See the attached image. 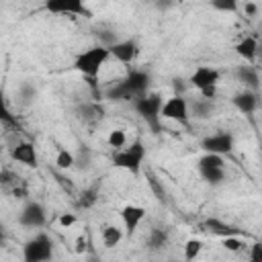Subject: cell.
Masks as SVG:
<instances>
[{
	"mask_svg": "<svg viewBox=\"0 0 262 262\" xmlns=\"http://www.w3.org/2000/svg\"><path fill=\"white\" fill-rule=\"evenodd\" d=\"M162 104H164V98L160 92H151V94H145V96L133 100L135 113L147 123V127L151 129L154 135H158L162 131V117H160Z\"/></svg>",
	"mask_w": 262,
	"mask_h": 262,
	"instance_id": "obj_1",
	"label": "cell"
},
{
	"mask_svg": "<svg viewBox=\"0 0 262 262\" xmlns=\"http://www.w3.org/2000/svg\"><path fill=\"white\" fill-rule=\"evenodd\" d=\"M108 49L106 47H90L86 51H82L76 59H74V68L84 76V78H98L100 68L104 66V61L108 59Z\"/></svg>",
	"mask_w": 262,
	"mask_h": 262,
	"instance_id": "obj_2",
	"label": "cell"
},
{
	"mask_svg": "<svg viewBox=\"0 0 262 262\" xmlns=\"http://www.w3.org/2000/svg\"><path fill=\"white\" fill-rule=\"evenodd\" d=\"M143 158H145V147H143L141 139H135L129 147H123V149L113 154V164L117 168H123V170H127V172L137 176L141 172Z\"/></svg>",
	"mask_w": 262,
	"mask_h": 262,
	"instance_id": "obj_3",
	"label": "cell"
},
{
	"mask_svg": "<svg viewBox=\"0 0 262 262\" xmlns=\"http://www.w3.org/2000/svg\"><path fill=\"white\" fill-rule=\"evenodd\" d=\"M53 258V242L47 233H37L23 246V262H49Z\"/></svg>",
	"mask_w": 262,
	"mask_h": 262,
	"instance_id": "obj_4",
	"label": "cell"
},
{
	"mask_svg": "<svg viewBox=\"0 0 262 262\" xmlns=\"http://www.w3.org/2000/svg\"><path fill=\"white\" fill-rule=\"evenodd\" d=\"M160 117H162V119L176 121V123L188 127V121H190V115H188V100H186L184 96H180V94H174L172 98H168V100L162 104Z\"/></svg>",
	"mask_w": 262,
	"mask_h": 262,
	"instance_id": "obj_5",
	"label": "cell"
},
{
	"mask_svg": "<svg viewBox=\"0 0 262 262\" xmlns=\"http://www.w3.org/2000/svg\"><path fill=\"white\" fill-rule=\"evenodd\" d=\"M235 145V139L229 131H219V133H213V135H207L201 139V149L205 154H215V156H225L233 149Z\"/></svg>",
	"mask_w": 262,
	"mask_h": 262,
	"instance_id": "obj_6",
	"label": "cell"
},
{
	"mask_svg": "<svg viewBox=\"0 0 262 262\" xmlns=\"http://www.w3.org/2000/svg\"><path fill=\"white\" fill-rule=\"evenodd\" d=\"M47 221V213H45V207L37 201H29L20 213H18V223L23 227H31V229H37V227H43Z\"/></svg>",
	"mask_w": 262,
	"mask_h": 262,
	"instance_id": "obj_7",
	"label": "cell"
},
{
	"mask_svg": "<svg viewBox=\"0 0 262 262\" xmlns=\"http://www.w3.org/2000/svg\"><path fill=\"white\" fill-rule=\"evenodd\" d=\"M45 10L55 14H74V16H92V10L82 0H49L45 2Z\"/></svg>",
	"mask_w": 262,
	"mask_h": 262,
	"instance_id": "obj_8",
	"label": "cell"
},
{
	"mask_svg": "<svg viewBox=\"0 0 262 262\" xmlns=\"http://www.w3.org/2000/svg\"><path fill=\"white\" fill-rule=\"evenodd\" d=\"M108 55L115 57L121 63H131L135 61V57L139 55V45L135 39H125V41H117L115 45L108 47Z\"/></svg>",
	"mask_w": 262,
	"mask_h": 262,
	"instance_id": "obj_9",
	"label": "cell"
},
{
	"mask_svg": "<svg viewBox=\"0 0 262 262\" xmlns=\"http://www.w3.org/2000/svg\"><path fill=\"white\" fill-rule=\"evenodd\" d=\"M123 82L127 84V88L131 90V94H133V96H135V100H137V98H141V96H145V94H147V88H149L151 76H149L145 70H131V72L123 78Z\"/></svg>",
	"mask_w": 262,
	"mask_h": 262,
	"instance_id": "obj_10",
	"label": "cell"
},
{
	"mask_svg": "<svg viewBox=\"0 0 262 262\" xmlns=\"http://www.w3.org/2000/svg\"><path fill=\"white\" fill-rule=\"evenodd\" d=\"M145 217V209L139 207V205H125L121 209V221H123V233L125 235H133L139 227V223L143 221Z\"/></svg>",
	"mask_w": 262,
	"mask_h": 262,
	"instance_id": "obj_11",
	"label": "cell"
},
{
	"mask_svg": "<svg viewBox=\"0 0 262 262\" xmlns=\"http://www.w3.org/2000/svg\"><path fill=\"white\" fill-rule=\"evenodd\" d=\"M219 78H221V72H219L217 68L201 66V68H196V70L192 72V76H190L188 82H190L196 90H203V88H207V86H217Z\"/></svg>",
	"mask_w": 262,
	"mask_h": 262,
	"instance_id": "obj_12",
	"label": "cell"
},
{
	"mask_svg": "<svg viewBox=\"0 0 262 262\" xmlns=\"http://www.w3.org/2000/svg\"><path fill=\"white\" fill-rule=\"evenodd\" d=\"M203 227H205L209 233H213V235H219L221 239H223V237L242 235V229H239V227H235V225H229V223H225V221H221V219H217V217H207V219L203 221Z\"/></svg>",
	"mask_w": 262,
	"mask_h": 262,
	"instance_id": "obj_13",
	"label": "cell"
},
{
	"mask_svg": "<svg viewBox=\"0 0 262 262\" xmlns=\"http://www.w3.org/2000/svg\"><path fill=\"white\" fill-rule=\"evenodd\" d=\"M10 156H12V160H16L18 164H25L29 168H35L37 166V151H35V145L29 143V141L16 143L10 149Z\"/></svg>",
	"mask_w": 262,
	"mask_h": 262,
	"instance_id": "obj_14",
	"label": "cell"
},
{
	"mask_svg": "<svg viewBox=\"0 0 262 262\" xmlns=\"http://www.w3.org/2000/svg\"><path fill=\"white\" fill-rule=\"evenodd\" d=\"M233 106L244 113V115H252L256 108H258V92H252V90H242L237 92L233 98H231Z\"/></svg>",
	"mask_w": 262,
	"mask_h": 262,
	"instance_id": "obj_15",
	"label": "cell"
},
{
	"mask_svg": "<svg viewBox=\"0 0 262 262\" xmlns=\"http://www.w3.org/2000/svg\"><path fill=\"white\" fill-rule=\"evenodd\" d=\"M235 78L246 86V90L258 92V88H260V76H258V70L254 66H239V68H235Z\"/></svg>",
	"mask_w": 262,
	"mask_h": 262,
	"instance_id": "obj_16",
	"label": "cell"
},
{
	"mask_svg": "<svg viewBox=\"0 0 262 262\" xmlns=\"http://www.w3.org/2000/svg\"><path fill=\"white\" fill-rule=\"evenodd\" d=\"M76 113H78V119H82L84 123H96V121H100V119L104 117V108H102L96 100L80 104V106L76 108Z\"/></svg>",
	"mask_w": 262,
	"mask_h": 262,
	"instance_id": "obj_17",
	"label": "cell"
},
{
	"mask_svg": "<svg viewBox=\"0 0 262 262\" xmlns=\"http://www.w3.org/2000/svg\"><path fill=\"white\" fill-rule=\"evenodd\" d=\"M104 96L108 100H117V102H133L135 100V96L131 94V90L127 88V84L123 80H117L113 86H108L104 90Z\"/></svg>",
	"mask_w": 262,
	"mask_h": 262,
	"instance_id": "obj_18",
	"label": "cell"
},
{
	"mask_svg": "<svg viewBox=\"0 0 262 262\" xmlns=\"http://www.w3.org/2000/svg\"><path fill=\"white\" fill-rule=\"evenodd\" d=\"M235 53L242 59H246V61H254L256 59V53H258V41H256V37H244L235 45Z\"/></svg>",
	"mask_w": 262,
	"mask_h": 262,
	"instance_id": "obj_19",
	"label": "cell"
},
{
	"mask_svg": "<svg viewBox=\"0 0 262 262\" xmlns=\"http://www.w3.org/2000/svg\"><path fill=\"white\" fill-rule=\"evenodd\" d=\"M215 111V104L213 100H205V98H199L194 100L192 104H188V115L190 117H196V119H209Z\"/></svg>",
	"mask_w": 262,
	"mask_h": 262,
	"instance_id": "obj_20",
	"label": "cell"
},
{
	"mask_svg": "<svg viewBox=\"0 0 262 262\" xmlns=\"http://www.w3.org/2000/svg\"><path fill=\"white\" fill-rule=\"evenodd\" d=\"M168 237H170L168 229L154 227V229L149 231V235H147V248H149L151 252H160V250H164V246L168 244Z\"/></svg>",
	"mask_w": 262,
	"mask_h": 262,
	"instance_id": "obj_21",
	"label": "cell"
},
{
	"mask_svg": "<svg viewBox=\"0 0 262 262\" xmlns=\"http://www.w3.org/2000/svg\"><path fill=\"white\" fill-rule=\"evenodd\" d=\"M98 190H100V184H98V182L86 186V188L80 192L78 207H82V209H92V207L96 205V201H98Z\"/></svg>",
	"mask_w": 262,
	"mask_h": 262,
	"instance_id": "obj_22",
	"label": "cell"
},
{
	"mask_svg": "<svg viewBox=\"0 0 262 262\" xmlns=\"http://www.w3.org/2000/svg\"><path fill=\"white\" fill-rule=\"evenodd\" d=\"M123 229H119L117 225H104L102 227V244L104 248H117L123 239Z\"/></svg>",
	"mask_w": 262,
	"mask_h": 262,
	"instance_id": "obj_23",
	"label": "cell"
},
{
	"mask_svg": "<svg viewBox=\"0 0 262 262\" xmlns=\"http://www.w3.org/2000/svg\"><path fill=\"white\" fill-rule=\"evenodd\" d=\"M199 172H201L203 180L213 186H217L225 180V168H199Z\"/></svg>",
	"mask_w": 262,
	"mask_h": 262,
	"instance_id": "obj_24",
	"label": "cell"
},
{
	"mask_svg": "<svg viewBox=\"0 0 262 262\" xmlns=\"http://www.w3.org/2000/svg\"><path fill=\"white\" fill-rule=\"evenodd\" d=\"M92 164V149L88 145H80L78 147V154L74 156V166L78 170H88Z\"/></svg>",
	"mask_w": 262,
	"mask_h": 262,
	"instance_id": "obj_25",
	"label": "cell"
},
{
	"mask_svg": "<svg viewBox=\"0 0 262 262\" xmlns=\"http://www.w3.org/2000/svg\"><path fill=\"white\" fill-rule=\"evenodd\" d=\"M201 252H203V242L201 239H196V237L186 239V244H184V262L196 260Z\"/></svg>",
	"mask_w": 262,
	"mask_h": 262,
	"instance_id": "obj_26",
	"label": "cell"
},
{
	"mask_svg": "<svg viewBox=\"0 0 262 262\" xmlns=\"http://www.w3.org/2000/svg\"><path fill=\"white\" fill-rule=\"evenodd\" d=\"M106 143H108V147H113L115 151L123 149L125 143H127V135H125V131H123V129H113V131L108 133V137H106Z\"/></svg>",
	"mask_w": 262,
	"mask_h": 262,
	"instance_id": "obj_27",
	"label": "cell"
},
{
	"mask_svg": "<svg viewBox=\"0 0 262 262\" xmlns=\"http://www.w3.org/2000/svg\"><path fill=\"white\" fill-rule=\"evenodd\" d=\"M199 168H225L223 156H215V154H203L196 162Z\"/></svg>",
	"mask_w": 262,
	"mask_h": 262,
	"instance_id": "obj_28",
	"label": "cell"
},
{
	"mask_svg": "<svg viewBox=\"0 0 262 262\" xmlns=\"http://www.w3.org/2000/svg\"><path fill=\"white\" fill-rule=\"evenodd\" d=\"M147 184H149V188H151V192H154V196L158 199V201H166V190H164V184L160 182V178L151 172V170H147Z\"/></svg>",
	"mask_w": 262,
	"mask_h": 262,
	"instance_id": "obj_29",
	"label": "cell"
},
{
	"mask_svg": "<svg viewBox=\"0 0 262 262\" xmlns=\"http://www.w3.org/2000/svg\"><path fill=\"white\" fill-rule=\"evenodd\" d=\"M55 166L59 170H70L74 168V154L68 151V149H59L57 156H55Z\"/></svg>",
	"mask_w": 262,
	"mask_h": 262,
	"instance_id": "obj_30",
	"label": "cell"
},
{
	"mask_svg": "<svg viewBox=\"0 0 262 262\" xmlns=\"http://www.w3.org/2000/svg\"><path fill=\"white\" fill-rule=\"evenodd\" d=\"M0 123H2V125H10V127H16V125H18V123H16V117L12 115V111L8 108V104L4 102L2 94H0Z\"/></svg>",
	"mask_w": 262,
	"mask_h": 262,
	"instance_id": "obj_31",
	"label": "cell"
},
{
	"mask_svg": "<svg viewBox=\"0 0 262 262\" xmlns=\"http://www.w3.org/2000/svg\"><path fill=\"white\" fill-rule=\"evenodd\" d=\"M0 186L2 188H14L18 186V176L12 170H0Z\"/></svg>",
	"mask_w": 262,
	"mask_h": 262,
	"instance_id": "obj_32",
	"label": "cell"
},
{
	"mask_svg": "<svg viewBox=\"0 0 262 262\" xmlns=\"http://www.w3.org/2000/svg\"><path fill=\"white\" fill-rule=\"evenodd\" d=\"M221 246H223L227 252H239L246 244L239 239V235H233V237H223V239H221Z\"/></svg>",
	"mask_w": 262,
	"mask_h": 262,
	"instance_id": "obj_33",
	"label": "cell"
},
{
	"mask_svg": "<svg viewBox=\"0 0 262 262\" xmlns=\"http://www.w3.org/2000/svg\"><path fill=\"white\" fill-rule=\"evenodd\" d=\"M211 6L215 10H221V12H235L237 10L235 0H215V2H211Z\"/></svg>",
	"mask_w": 262,
	"mask_h": 262,
	"instance_id": "obj_34",
	"label": "cell"
},
{
	"mask_svg": "<svg viewBox=\"0 0 262 262\" xmlns=\"http://www.w3.org/2000/svg\"><path fill=\"white\" fill-rule=\"evenodd\" d=\"M35 94H37V90H35L31 84H23V86H20V98H23V104L33 102V100H35Z\"/></svg>",
	"mask_w": 262,
	"mask_h": 262,
	"instance_id": "obj_35",
	"label": "cell"
},
{
	"mask_svg": "<svg viewBox=\"0 0 262 262\" xmlns=\"http://www.w3.org/2000/svg\"><path fill=\"white\" fill-rule=\"evenodd\" d=\"M250 262H262V244L254 242L250 246Z\"/></svg>",
	"mask_w": 262,
	"mask_h": 262,
	"instance_id": "obj_36",
	"label": "cell"
},
{
	"mask_svg": "<svg viewBox=\"0 0 262 262\" xmlns=\"http://www.w3.org/2000/svg\"><path fill=\"white\" fill-rule=\"evenodd\" d=\"M57 223H59V227L68 229V227H72V225L76 223V215H74V213H61L59 219H57Z\"/></svg>",
	"mask_w": 262,
	"mask_h": 262,
	"instance_id": "obj_37",
	"label": "cell"
},
{
	"mask_svg": "<svg viewBox=\"0 0 262 262\" xmlns=\"http://www.w3.org/2000/svg\"><path fill=\"white\" fill-rule=\"evenodd\" d=\"M201 92V96L205 98V100H213L215 96H217V86H207V88H203V90H199Z\"/></svg>",
	"mask_w": 262,
	"mask_h": 262,
	"instance_id": "obj_38",
	"label": "cell"
},
{
	"mask_svg": "<svg viewBox=\"0 0 262 262\" xmlns=\"http://www.w3.org/2000/svg\"><path fill=\"white\" fill-rule=\"evenodd\" d=\"M86 246H88L86 237H84V235H78V237H76V246H74L76 254H84V252H86Z\"/></svg>",
	"mask_w": 262,
	"mask_h": 262,
	"instance_id": "obj_39",
	"label": "cell"
},
{
	"mask_svg": "<svg viewBox=\"0 0 262 262\" xmlns=\"http://www.w3.org/2000/svg\"><path fill=\"white\" fill-rule=\"evenodd\" d=\"M244 10H246L248 16H256V14H258V4H256V2H246Z\"/></svg>",
	"mask_w": 262,
	"mask_h": 262,
	"instance_id": "obj_40",
	"label": "cell"
},
{
	"mask_svg": "<svg viewBox=\"0 0 262 262\" xmlns=\"http://www.w3.org/2000/svg\"><path fill=\"white\" fill-rule=\"evenodd\" d=\"M12 194H14L16 199H25V196H27V188H25V186H14V188H12Z\"/></svg>",
	"mask_w": 262,
	"mask_h": 262,
	"instance_id": "obj_41",
	"label": "cell"
},
{
	"mask_svg": "<svg viewBox=\"0 0 262 262\" xmlns=\"http://www.w3.org/2000/svg\"><path fill=\"white\" fill-rule=\"evenodd\" d=\"M4 239H6V231H4V225L0 223V244H4Z\"/></svg>",
	"mask_w": 262,
	"mask_h": 262,
	"instance_id": "obj_42",
	"label": "cell"
},
{
	"mask_svg": "<svg viewBox=\"0 0 262 262\" xmlns=\"http://www.w3.org/2000/svg\"><path fill=\"white\" fill-rule=\"evenodd\" d=\"M88 262H100V258H98V256H90Z\"/></svg>",
	"mask_w": 262,
	"mask_h": 262,
	"instance_id": "obj_43",
	"label": "cell"
},
{
	"mask_svg": "<svg viewBox=\"0 0 262 262\" xmlns=\"http://www.w3.org/2000/svg\"><path fill=\"white\" fill-rule=\"evenodd\" d=\"M170 262H176V260H170Z\"/></svg>",
	"mask_w": 262,
	"mask_h": 262,
	"instance_id": "obj_44",
	"label": "cell"
}]
</instances>
